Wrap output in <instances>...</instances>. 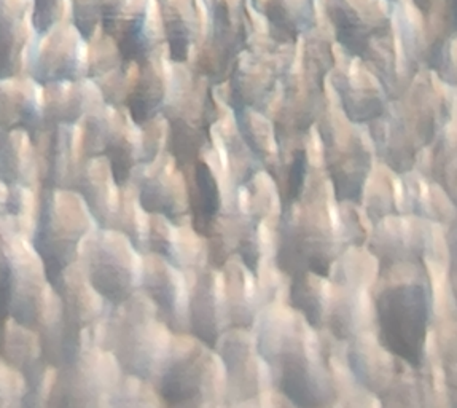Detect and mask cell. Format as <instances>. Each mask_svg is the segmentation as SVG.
Masks as SVG:
<instances>
[{"label": "cell", "instance_id": "obj_15", "mask_svg": "<svg viewBox=\"0 0 457 408\" xmlns=\"http://www.w3.org/2000/svg\"><path fill=\"white\" fill-rule=\"evenodd\" d=\"M44 87L29 75L0 79V136L13 129H44Z\"/></svg>", "mask_w": 457, "mask_h": 408}, {"label": "cell", "instance_id": "obj_7", "mask_svg": "<svg viewBox=\"0 0 457 408\" xmlns=\"http://www.w3.org/2000/svg\"><path fill=\"white\" fill-rule=\"evenodd\" d=\"M333 40L343 52L363 58L370 42L391 26V0H319Z\"/></svg>", "mask_w": 457, "mask_h": 408}, {"label": "cell", "instance_id": "obj_28", "mask_svg": "<svg viewBox=\"0 0 457 408\" xmlns=\"http://www.w3.org/2000/svg\"><path fill=\"white\" fill-rule=\"evenodd\" d=\"M26 379V391L22 397V407H48L53 387L56 383L58 367L50 364L45 357L38 359L22 371Z\"/></svg>", "mask_w": 457, "mask_h": 408}, {"label": "cell", "instance_id": "obj_16", "mask_svg": "<svg viewBox=\"0 0 457 408\" xmlns=\"http://www.w3.org/2000/svg\"><path fill=\"white\" fill-rule=\"evenodd\" d=\"M44 87L45 128L79 125L89 112L105 103L101 91L88 77L79 80L48 83Z\"/></svg>", "mask_w": 457, "mask_h": 408}, {"label": "cell", "instance_id": "obj_32", "mask_svg": "<svg viewBox=\"0 0 457 408\" xmlns=\"http://www.w3.org/2000/svg\"><path fill=\"white\" fill-rule=\"evenodd\" d=\"M8 186L4 182H0V217L4 215L5 211V203H7Z\"/></svg>", "mask_w": 457, "mask_h": 408}, {"label": "cell", "instance_id": "obj_5", "mask_svg": "<svg viewBox=\"0 0 457 408\" xmlns=\"http://www.w3.org/2000/svg\"><path fill=\"white\" fill-rule=\"evenodd\" d=\"M379 342L392 356L420 367L428 326V297L420 284H402L377 300Z\"/></svg>", "mask_w": 457, "mask_h": 408}, {"label": "cell", "instance_id": "obj_10", "mask_svg": "<svg viewBox=\"0 0 457 408\" xmlns=\"http://www.w3.org/2000/svg\"><path fill=\"white\" fill-rule=\"evenodd\" d=\"M40 162V188H71L85 160L79 125H53L32 134Z\"/></svg>", "mask_w": 457, "mask_h": 408}, {"label": "cell", "instance_id": "obj_14", "mask_svg": "<svg viewBox=\"0 0 457 408\" xmlns=\"http://www.w3.org/2000/svg\"><path fill=\"white\" fill-rule=\"evenodd\" d=\"M162 16L166 50L172 62L188 64L198 50L206 8L204 0H156Z\"/></svg>", "mask_w": 457, "mask_h": 408}, {"label": "cell", "instance_id": "obj_33", "mask_svg": "<svg viewBox=\"0 0 457 408\" xmlns=\"http://www.w3.org/2000/svg\"><path fill=\"white\" fill-rule=\"evenodd\" d=\"M391 2H397V0H391Z\"/></svg>", "mask_w": 457, "mask_h": 408}, {"label": "cell", "instance_id": "obj_27", "mask_svg": "<svg viewBox=\"0 0 457 408\" xmlns=\"http://www.w3.org/2000/svg\"><path fill=\"white\" fill-rule=\"evenodd\" d=\"M215 300L212 282H199L190 304V324L193 334L207 346L214 348L217 342V326H215Z\"/></svg>", "mask_w": 457, "mask_h": 408}, {"label": "cell", "instance_id": "obj_25", "mask_svg": "<svg viewBox=\"0 0 457 408\" xmlns=\"http://www.w3.org/2000/svg\"><path fill=\"white\" fill-rule=\"evenodd\" d=\"M196 194L192 198L193 227L199 235H207L220 209V194L214 174L204 162L195 164Z\"/></svg>", "mask_w": 457, "mask_h": 408}, {"label": "cell", "instance_id": "obj_2", "mask_svg": "<svg viewBox=\"0 0 457 408\" xmlns=\"http://www.w3.org/2000/svg\"><path fill=\"white\" fill-rule=\"evenodd\" d=\"M204 32L195 53L198 74L219 83L231 72L237 54L257 29L260 16L251 0H204Z\"/></svg>", "mask_w": 457, "mask_h": 408}, {"label": "cell", "instance_id": "obj_29", "mask_svg": "<svg viewBox=\"0 0 457 408\" xmlns=\"http://www.w3.org/2000/svg\"><path fill=\"white\" fill-rule=\"evenodd\" d=\"M24 391V375L0 357V407H22Z\"/></svg>", "mask_w": 457, "mask_h": 408}, {"label": "cell", "instance_id": "obj_23", "mask_svg": "<svg viewBox=\"0 0 457 408\" xmlns=\"http://www.w3.org/2000/svg\"><path fill=\"white\" fill-rule=\"evenodd\" d=\"M137 201L148 215H160L174 225H178L182 215V204L166 168L139 179Z\"/></svg>", "mask_w": 457, "mask_h": 408}, {"label": "cell", "instance_id": "obj_18", "mask_svg": "<svg viewBox=\"0 0 457 408\" xmlns=\"http://www.w3.org/2000/svg\"><path fill=\"white\" fill-rule=\"evenodd\" d=\"M319 0H251L271 37L296 44L319 21Z\"/></svg>", "mask_w": 457, "mask_h": 408}, {"label": "cell", "instance_id": "obj_17", "mask_svg": "<svg viewBox=\"0 0 457 408\" xmlns=\"http://www.w3.org/2000/svg\"><path fill=\"white\" fill-rule=\"evenodd\" d=\"M72 190L80 195L96 221L97 227L111 229L119 211L121 190L112 176L109 163L104 156L85 158L75 176Z\"/></svg>", "mask_w": 457, "mask_h": 408}, {"label": "cell", "instance_id": "obj_13", "mask_svg": "<svg viewBox=\"0 0 457 408\" xmlns=\"http://www.w3.org/2000/svg\"><path fill=\"white\" fill-rule=\"evenodd\" d=\"M36 34L34 0H0V79L28 75Z\"/></svg>", "mask_w": 457, "mask_h": 408}, {"label": "cell", "instance_id": "obj_19", "mask_svg": "<svg viewBox=\"0 0 457 408\" xmlns=\"http://www.w3.org/2000/svg\"><path fill=\"white\" fill-rule=\"evenodd\" d=\"M0 182L40 188V162L36 141L26 129L0 136Z\"/></svg>", "mask_w": 457, "mask_h": 408}, {"label": "cell", "instance_id": "obj_21", "mask_svg": "<svg viewBox=\"0 0 457 408\" xmlns=\"http://www.w3.org/2000/svg\"><path fill=\"white\" fill-rule=\"evenodd\" d=\"M170 262L152 254L142 263L140 287L158 312L160 320L174 329L178 324L179 286Z\"/></svg>", "mask_w": 457, "mask_h": 408}, {"label": "cell", "instance_id": "obj_3", "mask_svg": "<svg viewBox=\"0 0 457 408\" xmlns=\"http://www.w3.org/2000/svg\"><path fill=\"white\" fill-rule=\"evenodd\" d=\"M113 308L115 316L104 327V349L115 357L125 373L147 381L158 365L166 362L162 345H158V322L162 321L158 312L156 308L152 312L150 304L136 296Z\"/></svg>", "mask_w": 457, "mask_h": 408}, {"label": "cell", "instance_id": "obj_6", "mask_svg": "<svg viewBox=\"0 0 457 408\" xmlns=\"http://www.w3.org/2000/svg\"><path fill=\"white\" fill-rule=\"evenodd\" d=\"M88 71V38L71 16L37 32L30 45L26 74L40 85L85 79Z\"/></svg>", "mask_w": 457, "mask_h": 408}, {"label": "cell", "instance_id": "obj_30", "mask_svg": "<svg viewBox=\"0 0 457 408\" xmlns=\"http://www.w3.org/2000/svg\"><path fill=\"white\" fill-rule=\"evenodd\" d=\"M290 300L296 310L306 316V320L310 321L312 327H318L322 316V308L319 302L318 296L314 294V290L308 287V284L304 281V275L294 276L292 281V289H290Z\"/></svg>", "mask_w": 457, "mask_h": 408}, {"label": "cell", "instance_id": "obj_31", "mask_svg": "<svg viewBox=\"0 0 457 408\" xmlns=\"http://www.w3.org/2000/svg\"><path fill=\"white\" fill-rule=\"evenodd\" d=\"M306 170H308V158L304 150H296L294 154V162L290 164L288 171V198L292 201L298 200L303 194L304 187V178H306Z\"/></svg>", "mask_w": 457, "mask_h": 408}, {"label": "cell", "instance_id": "obj_20", "mask_svg": "<svg viewBox=\"0 0 457 408\" xmlns=\"http://www.w3.org/2000/svg\"><path fill=\"white\" fill-rule=\"evenodd\" d=\"M198 351L188 356L176 357L170 364L164 362L158 393L170 407L198 405L204 387V365Z\"/></svg>", "mask_w": 457, "mask_h": 408}, {"label": "cell", "instance_id": "obj_11", "mask_svg": "<svg viewBox=\"0 0 457 408\" xmlns=\"http://www.w3.org/2000/svg\"><path fill=\"white\" fill-rule=\"evenodd\" d=\"M179 67L180 64L170 60L168 52L137 64L133 88L123 104L136 127H144L156 119L166 107L170 88L178 79Z\"/></svg>", "mask_w": 457, "mask_h": 408}, {"label": "cell", "instance_id": "obj_12", "mask_svg": "<svg viewBox=\"0 0 457 408\" xmlns=\"http://www.w3.org/2000/svg\"><path fill=\"white\" fill-rule=\"evenodd\" d=\"M137 64L125 60L119 45L101 28L88 38V71L87 77L96 85L107 104H125L133 88Z\"/></svg>", "mask_w": 457, "mask_h": 408}, {"label": "cell", "instance_id": "obj_22", "mask_svg": "<svg viewBox=\"0 0 457 408\" xmlns=\"http://www.w3.org/2000/svg\"><path fill=\"white\" fill-rule=\"evenodd\" d=\"M280 389L300 407L319 405L318 385L303 349H288L280 357Z\"/></svg>", "mask_w": 457, "mask_h": 408}, {"label": "cell", "instance_id": "obj_9", "mask_svg": "<svg viewBox=\"0 0 457 408\" xmlns=\"http://www.w3.org/2000/svg\"><path fill=\"white\" fill-rule=\"evenodd\" d=\"M101 29L117 42L123 58L134 64L168 52L156 0H131Z\"/></svg>", "mask_w": 457, "mask_h": 408}, {"label": "cell", "instance_id": "obj_8", "mask_svg": "<svg viewBox=\"0 0 457 408\" xmlns=\"http://www.w3.org/2000/svg\"><path fill=\"white\" fill-rule=\"evenodd\" d=\"M111 353L96 346L87 349L74 362L58 369L48 407H91L101 405L103 396L115 389L111 383Z\"/></svg>", "mask_w": 457, "mask_h": 408}, {"label": "cell", "instance_id": "obj_24", "mask_svg": "<svg viewBox=\"0 0 457 408\" xmlns=\"http://www.w3.org/2000/svg\"><path fill=\"white\" fill-rule=\"evenodd\" d=\"M40 206V188L28 186H8L5 211L0 217V227L32 237Z\"/></svg>", "mask_w": 457, "mask_h": 408}, {"label": "cell", "instance_id": "obj_26", "mask_svg": "<svg viewBox=\"0 0 457 408\" xmlns=\"http://www.w3.org/2000/svg\"><path fill=\"white\" fill-rule=\"evenodd\" d=\"M129 2L131 0H69L71 18L81 34L89 38L103 24L119 15Z\"/></svg>", "mask_w": 457, "mask_h": 408}, {"label": "cell", "instance_id": "obj_4", "mask_svg": "<svg viewBox=\"0 0 457 408\" xmlns=\"http://www.w3.org/2000/svg\"><path fill=\"white\" fill-rule=\"evenodd\" d=\"M137 253L129 237L107 227H99L83 243L81 268L91 287L111 306L136 296L142 281V267L136 263Z\"/></svg>", "mask_w": 457, "mask_h": 408}, {"label": "cell", "instance_id": "obj_1", "mask_svg": "<svg viewBox=\"0 0 457 408\" xmlns=\"http://www.w3.org/2000/svg\"><path fill=\"white\" fill-rule=\"evenodd\" d=\"M96 221L80 195L71 188H40L37 222L30 243L53 282L80 259Z\"/></svg>", "mask_w": 457, "mask_h": 408}]
</instances>
